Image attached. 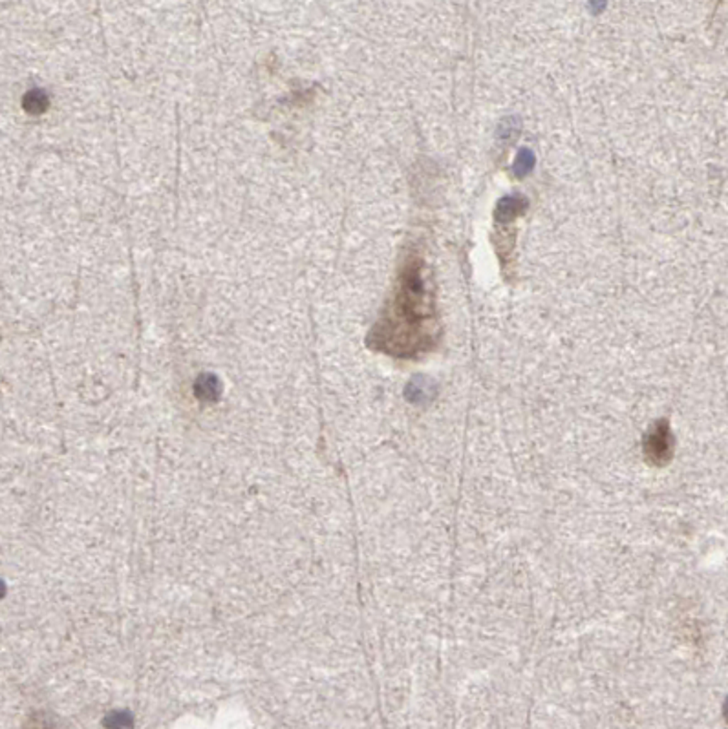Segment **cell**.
<instances>
[{
  "label": "cell",
  "mask_w": 728,
  "mask_h": 729,
  "mask_svg": "<svg viewBox=\"0 0 728 729\" xmlns=\"http://www.w3.org/2000/svg\"><path fill=\"white\" fill-rule=\"evenodd\" d=\"M439 328L434 300L423 278V265L412 260L401 275L394 300L372 333V344L395 357H417L432 350Z\"/></svg>",
  "instance_id": "6da1fadb"
}]
</instances>
